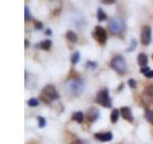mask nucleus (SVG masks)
I'll return each mask as SVG.
<instances>
[{
	"instance_id": "1",
	"label": "nucleus",
	"mask_w": 153,
	"mask_h": 144,
	"mask_svg": "<svg viewBox=\"0 0 153 144\" xmlns=\"http://www.w3.org/2000/svg\"><path fill=\"white\" fill-rule=\"evenodd\" d=\"M65 88L71 96H79L84 89V82L82 78L70 79L69 82H66Z\"/></svg>"
},
{
	"instance_id": "2",
	"label": "nucleus",
	"mask_w": 153,
	"mask_h": 144,
	"mask_svg": "<svg viewBox=\"0 0 153 144\" xmlns=\"http://www.w3.org/2000/svg\"><path fill=\"white\" fill-rule=\"evenodd\" d=\"M108 30L112 35L123 36L124 32L126 31V24H125V22H124V19L119 18V17H115L108 23Z\"/></svg>"
},
{
	"instance_id": "3",
	"label": "nucleus",
	"mask_w": 153,
	"mask_h": 144,
	"mask_svg": "<svg viewBox=\"0 0 153 144\" xmlns=\"http://www.w3.org/2000/svg\"><path fill=\"white\" fill-rule=\"evenodd\" d=\"M111 68H112L115 71H117V73L120 74V75H124V74L126 73V70H128L125 59H124L121 55L114 56L112 60H111Z\"/></svg>"
},
{
	"instance_id": "4",
	"label": "nucleus",
	"mask_w": 153,
	"mask_h": 144,
	"mask_svg": "<svg viewBox=\"0 0 153 144\" xmlns=\"http://www.w3.org/2000/svg\"><path fill=\"white\" fill-rule=\"evenodd\" d=\"M96 101L97 103L102 105L103 107H111V98H110V92L107 88H103L101 89L100 92L97 93V97H96Z\"/></svg>"
},
{
	"instance_id": "5",
	"label": "nucleus",
	"mask_w": 153,
	"mask_h": 144,
	"mask_svg": "<svg viewBox=\"0 0 153 144\" xmlns=\"http://www.w3.org/2000/svg\"><path fill=\"white\" fill-rule=\"evenodd\" d=\"M42 96L46 97L49 101H55V99H59V93H57L56 88L54 85H45L44 89H42Z\"/></svg>"
},
{
	"instance_id": "6",
	"label": "nucleus",
	"mask_w": 153,
	"mask_h": 144,
	"mask_svg": "<svg viewBox=\"0 0 153 144\" xmlns=\"http://www.w3.org/2000/svg\"><path fill=\"white\" fill-rule=\"evenodd\" d=\"M140 41L144 46H148L152 42V30L149 26H143L140 33Z\"/></svg>"
},
{
	"instance_id": "7",
	"label": "nucleus",
	"mask_w": 153,
	"mask_h": 144,
	"mask_svg": "<svg viewBox=\"0 0 153 144\" xmlns=\"http://www.w3.org/2000/svg\"><path fill=\"white\" fill-rule=\"evenodd\" d=\"M94 37H96V40H97L100 44L101 45H103L105 42H106V38H107V32H106V30H105L103 27H101V26H97L94 28Z\"/></svg>"
},
{
	"instance_id": "8",
	"label": "nucleus",
	"mask_w": 153,
	"mask_h": 144,
	"mask_svg": "<svg viewBox=\"0 0 153 144\" xmlns=\"http://www.w3.org/2000/svg\"><path fill=\"white\" fill-rule=\"evenodd\" d=\"M143 101L146 103H152L153 102V84L146 87L144 92H143Z\"/></svg>"
},
{
	"instance_id": "9",
	"label": "nucleus",
	"mask_w": 153,
	"mask_h": 144,
	"mask_svg": "<svg viewBox=\"0 0 153 144\" xmlns=\"http://www.w3.org/2000/svg\"><path fill=\"white\" fill-rule=\"evenodd\" d=\"M100 117V111L96 107H89L87 110V120L89 122H94Z\"/></svg>"
},
{
	"instance_id": "10",
	"label": "nucleus",
	"mask_w": 153,
	"mask_h": 144,
	"mask_svg": "<svg viewBox=\"0 0 153 144\" xmlns=\"http://www.w3.org/2000/svg\"><path fill=\"white\" fill-rule=\"evenodd\" d=\"M94 138L100 142H110L112 139V134L110 131H107V133H96Z\"/></svg>"
},
{
	"instance_id": "11",
	"label": "nucleus",
	"mask_w": 153,
	"mask_h": 144,
	"mask_svg": "<svg viewBox=\"0 0 153 144\" xmlns=\"http://www.w3.org/2000/svg\"><path fill=\"white\" fill-rule=\"evenodd\" d=\"M120 114H121V116L128 120V121H133V115H131V110L129 108V107H121L120 108Z\"/></svg>"
},
{
	"instance_id": "12",
	"label": "nucleus",
	"mask_w": 153,
	"mask_h": 144,
	"mask_svg": "<svg viewBox=\"0 0 153 144\" xmlns=\"http://www.w3.org/2000/svg\"><path fill=\"white\" fill-rule=\"evenodd\" d=\"M51 45H52V42L50 40H46V41H41L36 47H38V49H41V50H50Z\"/></svg>"
},
{
	"instance_id": "13",
	"label": "nucleus",
	"mask_w": 153,
	"mask_h": 144,
	"mask_svg": "<svg viewBox=\"0 0 153 144\" xmlns=\"http://www.w3.org/2000/svg\"><path fill=\"white\" fill-rule=\"evenodd\" d=\"M138 63H139V65L142 66H146L147 64H148V57H147V55L146 54H139L138 55Z\"/></svg>"
},
{
	"instance_id": "14",
	"label": "nucleus",
	"mask_w": 153,
	"mask_h": 144,
	"mask_svg": "<svg viewBox=\"0 0 153 144\" xmlns=\"http://www.w3.org/2000/svg\"><path fill=\"white\" fill-rule=\"evenodd\" d=\"M71 119H73L74 121H76V122L82 124V122H83V120H84L83 112H80V111H78V112H74V114H73V116H71Z\"/></svg>"
},
{
	"instance_id": "15",
	"label": "nucleus",
	"mask_w": 153,
	"mask_h": 144,
	"mask_svg": "<svg viewBox=\"0 0 153 144\" xmlns=\"http://www.w3.org/2000/svg\"><path fill=\"white\" fill-rule=\"evenodd\" d=\"M140 73L144 74L147 78H153V70H151L149 68H147V66H143V68H140Z\"/></svg>"
},
{
	"instance_id": "16",
	"label": "nucleus",
	"mask_w": 153,
	"mask_h": 144,
	"mask_svg": "<svg viewBox=\"0 0 153 144\" xmlns=\"http://www.w3.org/2000/svg\"><path fill=\"white\" fill-rule=\"evenodd\" d=\"M66 38H68L71 44H75L76 40H78V37H76V35L73 31H68V33H66Z\"/></svg>"
},
{
	"instance_id": "17",
	"label": "nucleus",
	"mask_w": 153,
	"mask_h": 144,
	"mask_svg": "<svg viewBox=\"0 0 153 144\" xmlns=\"http://www.w3.org/2000/svg\"><path fill=\"white\" fill-rule=\"evenodd\" d=\"M119 116H120V110H117V108H115L112 110V112H111V122H117V119Z\"/></svg>"
},
{
	"instance_id": "18",
	"label": "nucleus",
	"mask_w": 153,
	"mask_h": 144,
	"mask_svg": "<svg viewBox=\"0 0 153 144\" xmlns=\"http://www.w3.org/2000/svg\"><path fill=\"white\" fill-rule=\"evenodd\" d=\"M27 105L30 107H37L38 105H40V99L38 98H30L27 101Z\"/></svg>"
},
{
	"instance_id": "19",
	"label": "nucleus",
	"mask_w": 153,
	"mask_h": 144,
	"mask_svg": "<svg viewBox=\"0 0 153 144\" xmlns=\"http://www.w3.org/2000/svg\"><path fill=\"white\" fill-rule=\"evenodd\" d=\"M97 18H98V21H100V22L106 21V19H107V16H106V14H105V12L102 10L101 8H100L98 10H97Z\"/></svg>"
},
{
	"instance_id": "20",
	"label": "nucleus",
	"mask_w": 153,
	"mask_h": 144,
	"mask_svg": "<svg viewBox=\"0 0 153 144\" xmlns=\"http://www.w3.org/2000/svg\"><path fill=\"white\" fill-rule=\"evenodd\" d=\"M144 117H146L147 121H149L152 125H153V111H151V110H146Z\"/></svg>"
},
{
	"instance_id": "21",
	"label": "nucleus",
	"mask_w": 153,
	"mask_h": 144,
	"mask_svg": "<svg viewBox=\"0 0 153 144\" xmlns=\"http://www.w3.org/2000/svg\"><path fill=\"white\" fill-rule=\"evenodd\" d=\"M79 59H80V54H79L78 51H76V52H74V54H73V56H71V59H70L71 64H73V65H75V64H76V63H78V61H79Z\"/></svg>"
},
{
	"instance_id": "22",
	"label": "nucleus",
	"mask_w": 153,
	"mask_h": 144,
	"mask_svg": "<svg viewBox=\"0 0 153 144\" xmlns=\"http://www.w3.org/2000/svg\"><path fill=\"white\" fill-rule=\"evenodd\" d=\"M25 18H26V22H30L32 19V16L30 13V9H28V7H26V9H25Z\"/></svg>"
},
{
	"instance_id": "23",
	"label": "nucleus",
	"mask_w": 153,
	"mask_h": 144,
	"mask_svg": "<svg viewBox=\"0 0 153 144\" xmlns=\"http://www.w3.org/2000/svg\"><path fill=\"white\" fill-rule=\"evenodd\" d=\"M85 68H87V69H96V68H97V63H94V61H87Z\"/></svg>"
},
{
	"instance_id": "24",
	"label": "nucleus",
	"mask_w": 153,
	"mask_h": 144,
	"mask_svg": "<svg viewBox=\"0 0 153 144\" xmlns=\"http://www.w3.org/2000/svg\"><path fill=\"white\" fill-rule=\"evenodd\" d=\"M37 120H38V126H40V128H44L46 125V120L42 117V116H38Z\"/></svg>"
},
{
	"instance_id": "25",
	"label": "nucleus",
	"mask_w": 153,
	"mask_h": 144,
	"mask_svg": "<svg viewBox=\"0 0 153 144\" xmlns=\"http://www.w3.org/2000/svg\"><path fill=\"white\" fill-rule=\"evenodd\" d=\"M128 84L130 85V88H133V89L137 88V82L134 80V79H129V80H128Z\"/></svg>"
},
{
	"instance_id": "26",
	"label": "nucleus",
	"mask_w": 153,
	"mask_h": 144,
	"mask_svg": "<svg viewBox=\"0 0 153 144\" xmlns=\"http://www.w3.org/2000/svg\"><path fill=\"white\" fill-rule=\"evenodd\" d=\"M135 44H137V41H135V40H131V46H130V47H129V49H128V52H129V51H133V50H134V47H135Z\"/></svg>"
},
{
	"instance_id": "27",
	"label": "nucleus",
	"mask_w": 153,
	"mask_h": 144,
	"mask_svg": "<svg viewBox=\"0 0 153 144\" xmlns=\"http://www.w3.org/2000/svg\"><path fill=\"white\" fill-rule=\"evenodd\" d=\"M35 28L36 30H42V23L41 22H35Z\"/></svg>"
},
{
	"instance_id": "28",
	"label": "nucleus",
	"mask_w": 153,
	"mask_h": 144,
	"mask_svg": "<svg viewBox=\"0 0 153 144\" xmlns=\"http://www.w3.org/2000/svg\"><path fill=\"white\" fill-rule=\"evenodd\" d=\"M70 144H88V143H85V142H83V140H79V139H76V140H73Z\"/></svg>"
},
{
	"instance_id": "29",
	"label": "nucleus",
	"mask_w": 153,
	"mask_h": 144,
	"mask_svg": "<svg viewBox=\"0 0 153 144\" xmlns=\"http://www.w3.org/2000/svg\"><path fill=\"white\" fill-rule=\"evenodd\" d=\"M101 1L103 4H108V5H110V4H114L115 1H117V0H101Z\"/></svg>"
},
{
	"instance_id": "30",
	"label": "nucleus",
	"mask_w": 153,
	"mask_h": 144,
	"mask_svg": "<svg viewBox=\"0 0 153 144\" xmlns=\"http://www.w3.org/2000/svg\"><path fill=\"white\" fill-rule=\"evenodd\" d=\"M45 33H47V35H51L52 32H51V30H49V28H47V30H46V32H45Z\"/></svg>"
},
{
	"instance_id": "31",
	"label": "nucleus",
	"mask_w": 153,
	"mask_h": 144,
	"mask_svg": "<svg viewBox=\"0 0 153 144\" xmlns=\"http://www.w3.org/2000/svg\"><path fill=\"white\" fill-rule=\"evenodd\" d=\"M25 46H26V47H28V46H30V44H28V41H27V40L25 41Z\"/></svg>"
}]
</instances>
